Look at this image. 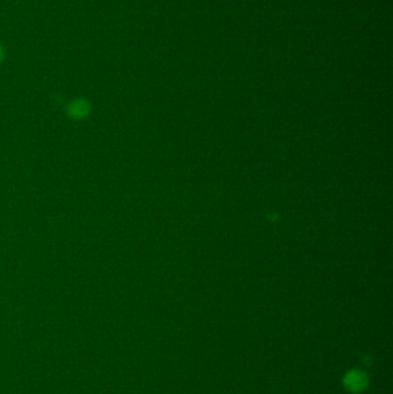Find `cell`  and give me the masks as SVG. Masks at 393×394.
Wrapping results in <instances>:
<instances>
[{
    "label": "cell",
    "mask_w": 393,
    "mask_h": 394,
    "mask_svg": "<svg viewBox=\"0 0 393 394\" xmlns=\"http://www.w3.org/2000/svg\"><path fill=\"white\" fill-rule=\"evenodd\" d=\"M346 386L352 391H360L365 386V377L360 371H353L347 375L346 377Z\"/></svg>",
    "instance_id": "obj_2"
},
{
    "label": "cell",
    "mask_w": 393,
    "mask_h": 394,
    "mask_svg": "<svg viewBox=\"0 0 393 394\" xmlns=\"http://www.w3.org/2000/svg\"><path fill=\"white\" fill-rule=\"evenodd\" d=\"M3 57H4V52H3L2 45H0V62H2V60H3Z\"/></svg>",
    "instance_id": "obj_3"
},
{
    "label": "cell",
    "mask_w": 393,
    "mask_h": 394,
    "mask_svg": "<svg viewBox=\"0 0 393 394\" xmlns=\"http://www.w3.org/2000/svg\"><path fill=\"white\" fill-rule=\"evenodd\" d=\"M90 106L88 102H85L84 99H76L68 107V113L71 117L75 118V119H81L84 118L89 113Z\"/></svg>",
    "instance_id": "obj_1"
}]
</instances>
